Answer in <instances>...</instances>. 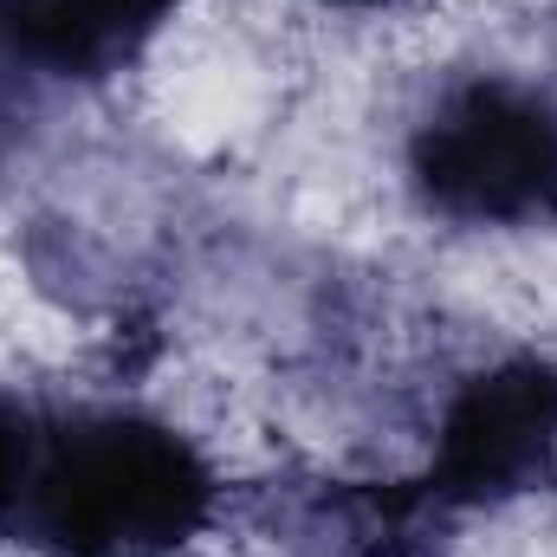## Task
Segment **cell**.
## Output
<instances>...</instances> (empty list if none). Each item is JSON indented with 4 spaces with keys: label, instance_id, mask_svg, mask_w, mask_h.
Wrapping results in <instances>:
<instances>
[{
    "label": "cell",
    "instance_id": "6da1fadb",
    "mask_svg": "<svg viewBox=\"0 0 557 557\" xmlns=\"http://www.w3.org/2000/svg\"><path fill=\"white\" fill-rule=\"evenodd\" d=\"M208 454L143 409H46L13 545L39 557H175L214 519Z\"/></svg>",
    "mask_w": 557,
    "mask_h": 557
},
{
    "label": "cell",
    "instance_id": "7a4b0ae2",
    "mask_svg": "<svg viewBox=\"0 0 557 557\" xmlns=\"http://www.w3.org/2000/svg\"><path fill=\"white\" fill-rule=\"evenodd\" d=\"M416 201L473 234H525L557 221V91L473 72L454 78L409 131Z\"/></svg>",
    "mask_w": 557,
    "mask_h": 557
},
{
    "label": "cell",
    "instance_id": "3957f363",
    "mask_svg": "<svg viewBox=\"0 0 557 557\" xmlns=\"http://www.w3.org/2000/svg\"><path fill=\"white\" fill-rule=\"evenodd\" d=\"M557 480V370L545 357H506L467 376L434 421V454L416 486L441 519L512 506Z\"/></svg>",
    "mask_w": 557,
    "mask_h": 557
},
{
    "label": "cell",
    "instance_id": "277c9868",
    "mask_svg": "<svg viewBox=\"0 0 557 557\" xmlns=\"http://www.w3.org/2000/svg\"><path fill=\"white\" fill-rule=\"evenodd\" d=\"M182 0H13V46L26 78L98 85L124 72L175 20Z\"/></svg>",
    "mask_w": 557,
    "mask_h": 557
},
{
    "label": "cell",
    "instance_id": "5b68a950",
    "mask_svg": "<svg viewBox=\"0 0 557 557\" xmlns=\"http://www.w3.org/2000/svg\"><path fill=\"white\" fill-rule=\"evenodd\" d=\"M441 525L416 480L403 486H350L324 480L285 499L278 539L292 557H409Z\"/></svg>",
    "mask_w": 557,
    "mask_h": 557
},
{
    "label": "cell",
    "instance_id": "8992f818",
    "mask_svg": "<svg viewBox=\"0 0 557 557\" xmlns=\"http://www.w3.org/2000/svg\"><path fill=\"white\" fill-rule=\"evenodd\" d=\"M39 434H46V403L0 396V539L7 545H13L20 499H26V480H33V460H39Z\"/></svg>",
    "mask_w": 557,
    "mask_h": 557
},
{
    "label": "cell",
    "instance_id": "52a82bcc",
    "mask_svg": "<svg viewBox=\"0 0 557 557\" xmlns=\"http://www.w3.org/2000/svg\"><path fill=\"white\" fill-rule=\"evenodd\" d=\"M26 72H20V46H13V0H0V91L7 85H20Z\"/></svg>",
    "mask_w": 557,
    "mask_h": 557
},
{
    "label": "cell",
    "instance_id": "ba28073f",
    "mask_svg": "<svg viewBox=\"0 0 557 557\" xmlns=\"http://www.w3.org/2000/svg\"><path fill=\"white\" fill-rule=\"evenodd\" d=\"M324 7H344V13H376V7H396V0H324Z\"/></svg>",
    "mask_w": 557,
    "mask_h": 557
}]
</instances>
